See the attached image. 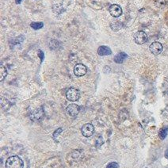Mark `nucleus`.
Returning a JSON list of instances; mask_svg holds the SVG:
<instances>
[{
  "label": "nucleus",
  "mask_w": 168,
  "mask_h": 168,
  "mask_svg": "<svg viewBox=\"0 0 168 168\" xmlns=\"http://www.w3.org/2000/svg\"><path fill=\"white\" fill-rule=\"evenodd\" d=\"M119 167V165H118V163L116 162H111L109 163L107 165L106 168H118Z\"/></svg>",
  "instance_id": "nucleus-15"
},
{
  "label": "nucleus",
  "mask_w": 168,
  "mask_h": 168,
  "mask_svg": "<svg viewBox=\"0 0 168 168\" xmlns=\"http://www.w3.org/2000/svg\"><path fill=\"white\" fill-rule=\"evenodd\" d=\"M24 163L18 156H10L6 162V168H23Z\"/></svg>",
  "instance_id": "nucleus-1"
},
{
  "label": "nucleus",
  "mask_w": 168,
  "mask_h": 168,
  "mask_svg": "<svg viewBox=\"0 0 168 168\" xmlns=\"http://www.w3.org/2000/svg\"><path fill=\"white\" fill-rule=\"evenodd\" d=\"M67 114L71 117H76L79 114L80 111V107L76 104H71L66 109Z\"/></svg>",
  "instance_id": "nucleus-9"
},
{
  "label": "nucleus",
  "mask_w": 168,
  "mask_h": 168,
  "mask_svg": "<svg viewBox=\"0 0 168 168\" xmlns=\"http://www.w3.org/2000/svg\"><path fill=\"white\" fill-rule=\"evenodd\" d=\"M168 0H156V3L158 6H164L165 4H166Z\"/></svg>",
  "instance_id": "nucleus-16"
},
{
  "label": "nucleus",
  "mask_w": 168,
  "mask_h": 168,
  "mask_svg": "<svg viewBox=\"0 0 168 168\" xmlns=\"http://www.w3.org/2000/svg\"><path fill=\"white\" fill-rule=\"evenodd\" d=\"M126 58H128V55L125 53L122 52V53H119L116 55L114 57V61L117 63H122Z\"/></svg>",
  "instance_id": "nucleus-11"
},
{
  "label": "nucleus",
  "mask_w": 168,
  "mask_h": 168,
  "mask_svg": "<svg viewBox=\"0 0 168 168\" xmlns=\"http://www.w3.org/2000/svg\"><path fill=\"white\" fill-rule=\"evenodd\" d=\"M109 14H111L114 18H118L122 14V7L118 4H113L109 6Z\"/></svg>",
  "instance_id": "nucleus-8"
},
{
  "label": "nucleus",
  "mask_w": 168,
  "mask_h": 168,
  "mask_svg": "<svg viewBox=\"0 0 168 168\" xmlns=\"http://www.w3.org/2000/svg\"><path fill=\"white\" fill-rule=\"evenodd\" d=\"M38 57H39V58L41 59V62L42 63L43 60H44V59H45V54H44V53H43V51L39 50Z\"/></svg>",
  "instance_id": "nucleus-17"
},
{
  "label": "nucleus",
  "mask_w": 168,
  "mask_h": 168,
  "mask_svg": "<svg viewBox=\"0 0 168 168\" xmlns=\"http://www.w3.org/2000/svg\"><path fill=\"white\" fill-rule=\"evenodd\" d=\"M98 54L101 56V57H104V56H109V55L112 54V50L110 48L107 46H100L97 51Z\"/></svg>",
  "instance_id": "nucleus-10"
},
{
  "label": "nucleus",
  "mask_w": 168,
  "mask_h": 168,
  "mask_svg": "<svg viewBox=\"0 0 168 168\" xmlns=\"http://www.w3.org/2000/svg\"><path fill=\"white\" fill-rule=\"evenodd\" d=\"M81 132L83 136L88 138L93 136L94 132V127L92 124H86L81 128Z\"/></svg>",
  "instance_id": "nucleus-5"
},
{
  "label": "nucleus",
  "mask_w": 168,
  "mask_h": 168,
  "mask_svg": "<svg viewBox=\"0 0 168 168\" xmlns=\"http://www.w3.org/2000/svg\"><path fill=\"white\" fill-rule=\"evenodd\" d=\"M80 93L77 89L75 88H69L66 92V98L67 99L71 101H76L79 99Z\"/></svg>",
  "instance_id": "nucleus-2"
},
{
  "label": "nucleus",
  "mask_w": 168,
  "mask_h": 168,
  "mask_svg": "<svg viewBox=\"0 0 168 168\" xmlns=\"http://www.w3.org/2000/svg\"><path fill=\"white\" fill-rule=\"evenodd\" d=\"M6 75H7V71H6V67L3 65H1V67H0V80L3 81L5 78L6 77Z\"/></svg>",
  "instance_id": "nucleus-13"
},
{
  "label": "nucleus",
  "mask_w": 168,
  "mask_h": 168,
  "mask_svg": "<svg viewBox=\"0 0 168 168\" xmlns=\"http://www.w3.org/2000/svg\"><path fill=\"white\" fill-rule=\"evenodd\" d=\"M87 72V68L83 63H78L74 67V73L78 77H81L85 75Z\"/></svg>",
  "instance_id": "nucleus-7"
},
{
  "label": "nucleus",
  "mask_w": 168,
  "mask_h": 168,
  "mask_svg": "<svg viewBox=\"0 0 168 168\" xmlns=\"http://www.w3.org/2000/svg\"><path fill=\"white\" fill-rule=\"evenodd\" d=\"M30 26L32 27L33 29H35V30H37V29H40L43 28V26H44V23L43 22H32L30 24Z\"/></svg>",
  "instance_id": "nucleus-14"
},
{
  "label": "nucleus",
  "mask_w": 168,
  "mask_h": 168,
  "mask_svg": "<svg viewBox=\"0 0 168 168\" xmlns=\"http://www.w3.org/2000/svg\"><path fill=\"white\" fill-rule=\"evenodd\" d=\"M22 2V0H15V3L16 4H20Z\"/></svg>",
  "instance_id": "nucleus-18"
},
{
  "label": "nucleus",
  "mask_w": 168,
  "mask_h": 168,
  "mask_svg": "<svg viewBox=\"0 0 168 168\" xmlns=\"http://www.w3.org/2000/svg\"><path fill=\"white\" fill-rule=\"evenodd\" d=\"M163 47L162 44L158 41H155L150 45L149 47V50H150L151 53H152L155 56H157V55H159L160 53L163 52Z\"/></svg>",
  "instance_id": "nucleus-6"
},
{
  "label": "nucleus",
  "mask_w": 168,
  "mask_h": 168,
  "mask_svg": "<svg viewBox=\"0 0 168 168\" xmlns=\"http://www.w3.org/2000/svg\"><path fill=\"white\" fill-rule=\"evenodd\" d=\"M44 115H45L44 109H43L42 107H41L31 112L29 117H30V119L33 121V122H40V121L43 119Z\"/></svg>",
  "instance_id": "nucleus-4"
},
{
  "label": "nucleus",
  "mask_w": 168,
  "mask_h": 168,
  "mask_svg": "<svg viewBox=\"0 0 168 168\" xmlns=\"http://www.w3.org/2000/svg\"><path fill=\"white\" fill-rule=\"evenodd\" d=\"M155 1H156V0H155Z\"/></svg>",
  "instance_id": "nucleus-20"
},
{
  "label": "nucleus",
  "mask_w": 168,
  "mask_h": 168,
  "mask_svg": "<svg viewBox=\"0 0 168 168\" xmlns=\"http://www.w3.org/2000/svg\"><path fill=\"white\" fill-rule=\"evenodd\" d=\"M166 157H167V158H168V156H166Z\"/></svg>",
  "instance_id": "nucleus-19"
},
{
  "label": "nucleus",
  "mask_w": 168,
  "mask_h": 168,
  "mask_svg": "<svg viewBox=\"0 0 168 168\" xmlns=\"http://www.w3.org/2000/svg\"><path fill=\"white\" fill-rule=\"evenodd\" d=\"M168 135V126H164L161 129L159 130V136L161 140H164Z\"/></svg>",
  "instance_id": "nucleus-12"
},
{
  "label": "nucleus",
  "mask_w": 168,
  "mask_h": 168,
  "mask_svg": "<svg viewBox=\"0 0 168 168\" xmlns=\"http://www.w3.org/2000/svg\"><path fill=\"white\" fill-rule=\"evenodd\" d=\"M148 41V35L144 31H138L134 34V41L137 45H143Z\"/></svg>",
  "instance_id": "nucleus-3"
}]
</instances>
